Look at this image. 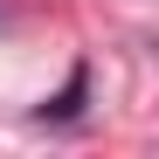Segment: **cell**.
<instances>
[{"mask_svg": "<svg viewBox=\"0 0 159 159\" xmlns=\"http://www.w3.org/2000/svg\"><path fill=\"white\" fill-rule=\"evenodd\" d=\"M76 104H83V69H76V76H69V90H62L56 104H42V118H69V111H76Z\"/></svg>", "mask_w": 159, "mask_h": 159, "instance_id": "1", "label": "cell"}, {"mask_svg": "<svg viewBox=\"0 0 159 159\" xmlns=\"http://www.w3.org/2000/svg\"><path fill=\"white\" fill-rule=\"evenodd\" d=\"M0 28H7V0H0Z\"/></svg>", "mask_w": 159, "mask_h": 159, "instance_id": "2", "label": "cell"}]
</instances>
